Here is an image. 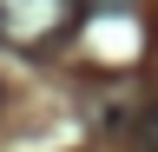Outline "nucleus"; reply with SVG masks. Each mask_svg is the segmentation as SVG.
Instances as JSON below:
<instances>
[{
    "label": "nucleus",
    "mask_w": 158,
    "mask_h": 152,
    "mask_svg": "<svg viewBox=\"0 0 158 152\" xmlns=\"http://www.w3.org/2000/svg\"><path fill=\"white\" fill-rule=\"evenodd\" d=\"M79 27V0H0V40L7 46H59Z\"/></svg>",
    "instance_id": "nucleus-1"
},
{
    "label": "nucleus",
    "mask_w": 158,
    "mask_h": 152,
    "mask_svg": "<svg viewBox=\"0 0 158 152\" xmlns=\"http://www.w3.org/2000/svg\"><path fill=\"white\" fill-rule=\"evenodd\" d=\"M86 7H99V13H125L132 0H79V13H86Z\"/></svg>",
    "instance_id": "nucleus-3"
},
{
    "label": "nucleus",
    "mask_w": 158,
    "mask_h": 152,
    "mask_svg": "<svg viewBox=\"0 0 158 152\" xmlns=\"http://www.w3.org/2000/svg\"><path fill=\"white\" fill-rule=\"evenodd\" d=\"M138 139H145V145H152V152H158V99H152V106H145V112H138Z\"/></svg>",
    "instance_id": "nucleus-2"
}]
</instances>
